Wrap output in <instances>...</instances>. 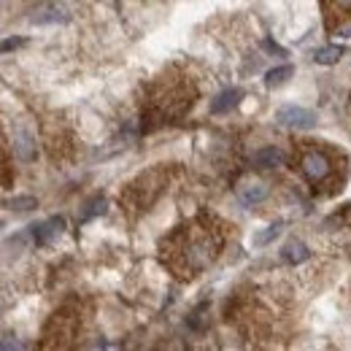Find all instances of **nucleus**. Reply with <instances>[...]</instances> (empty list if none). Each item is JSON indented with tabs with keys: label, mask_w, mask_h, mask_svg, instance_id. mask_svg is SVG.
I'll return each instance as SVG.
<instances>
[{
	"label": "nucleus",
	"mask_w": 351,
	"mask_h": 351,
	"mask_svg": "<svg viewBox=\"0 0 351 351\" xmlns=\"http://www.w3.org/2000/svg\"><path fill=\"white\" fill-rule=\"evenodd\" d=\"M295 73V68L292 65H281V68H273V71H267V76H265V84L267 87H278V84H284L289 76Z\"/></svg>",
	"instance_id": "obj_14"
},
{
	"label": "nucleus",
	"mask_w": 351,
	"mask_h": 351,
	"mask_svg": "<svg viewBox=\"0 0 351 351\" xmlns=\"http://www.w3.org/2000/svg\"><path fill=\"white\" fill-rule=\"evenodd\" d=\"M197 97V87L189 76H160L152 87V100L143 108V119L152 122V128L184 117Z\"/></svg>",
	"instance_id": "obj_2"
},
{
	"label": "nucleus",
	"mask_w": 351,
	"mask_h": 351,
	"mask_svg": "<svg viewBox=\"0 0 351 351\" xmlns=\"http://www.w3.org/2000/svg\"><path fill=\"white\" fill-rule=\"evenodd\" d=\"M298 168L308 178L311 186H324L335 176V157L330 149L303 141L300 152H298Z\"/></svg>",
	"instance_id": "obj_3"
},
{
	"label": "nucleus",
	"mask_w": 351,
	"mask_h": 351,
	"mask_svg": "<svg viewBox=\"0 0 351 351\" xmlns=\"http://www.w3.org/2000/svg\"><path fill=\"white\" fill-rule=\"evenodd\" d=\"M343 54H346L343 46H322V49L313 51V62H319V65H335Z\"/></svg>",
	"instance_id": "obj_9"
},
{
	"label": "nucleus",
	"mask_w": 351,
	"mask_h": 351,
	"mask_svg": "<svg viewBox=\"0 0 351 351\" xmlns=\"http://www.w3.org/2000/svg\"><path fill=\"white\" fill-rule=\"evenodd\" d=\"M254 160H257V165H263V168H276V165H284L287 154H284L281 149L267 146V149H263V152H257V154H254Z\"/></svg>",
	"instance_id": "obj_10"
},
{
	"label": "nucleus",
	"mask_w": 351,
	"mask_h": 351,
	"mask_svg": "<svg viewBox=\"0 0 351 351\" xmlns=\"http://www.w3.org/2000/svg\"><path fill=\"white\" fill-rule=\"evenodd\" d=\"M241 200L246 203V206H257V203H263L265 197H267V186L263 184H249V186H241Z\"/></svg>",
	"instance_id": "obj_12"
},
{
	"label": "nucleus",
	"mask_w": 351,
	"mask_h": 351,
	"mask_svg": "<svg viewBox=\"0 0 351 351\" xmlns=\"http://www.w3.org/2000/svg\"><path fill=\"white\" fill-rule=\"evenodd\" d=\"M36 206H38L36 197H14V200L8 203L11 211H30V208H36Z\"/></svg>",
	"instance_id": "obj_16"
},
{
	"label": "nucleus",
	"mask_w": 351,
	"mask_h": 351,
	"mask_svg": "<svg viewBox=\"0 0 351 351\" xmlns=\"http://www.w3.org/2000/svg\"><path fill=\"white\" fill-rule=\"evenodd\" d=\"M265 49H267V51H276V54H284V49H278V46L270 44V41H265Z\"/></svg>",
	"instance_id": "obj_18"
},
{
	"label": "nucleus",
	"mask_w": 351,
	"mask_h": 351,
	"mask_svg": "<svg viewBox=\"0 0 351 351\" xmlns=\"http://www.w3.org/2000/svg\"><path fill=\"white\" fill-rule=\"evenodd\" d=\"M322 8H324V16H327L330 27L335 22L341 25L346 16H351V0H322Z\"/></svg>",
	"instance_id": "obj_6"
},
{
	"label": "nucleus",
	"mask_w": 351,
	"mask_h": 351,
	"mask_svg": "<svg viewBox=\"0 0 351 351\" xmlns=\"http://www.w3.org/2000/svg\"><path fill=\"white\" fill-rule=\"evenodd\" d=\"M276 122L287 125V128H313L316 125V114L300 108V106H284L276 111Z\"/></svg>",
	"instance_id": "obj_5"
},
{
	"label": "nucleus",
	"mask_w": 351,
	"mask_h": 351,
	"mask_svg": "<svg viewBox=\"0 0 351 351\" xmlns=\"http://www.w3.org/2000/svg\"><path fill=\"white\" fill-rule=\"evenodd\" d=\"M308 257H311V252H308L306 243H300V241H289V243L281 249V260L287 265H300V263H306Z\"/></svg>",
	"instance_id": "obj_7"
},
{
	"label": "nucleus",
	"mask_w": 351,
	"mask_h": 351,
	"mask_svg": "<svg viewBox=\"0 0 351 351\" xmlns=\"http://www.w3.org/2000/svg\"><path fill=\"white\" fill-rule=\"evenodd\" d=\"M278 232H281V221H276V224L265 227L263 232H257V235H254V241H252V246H254V249H265L267 243H273V241L278 238Z\"/></svg>",
	"instance_id": "obj_13"
},
{
	"label": "nucleus",
	"mask_w": 351,
	"mask_h": 351,
	"mask_svg": "<svg viewBox=\"0 0 351 351\" xmlns=\"http://www.w3.org/2000/svg\"><path fill=\"white\" fill-rule=\"evenodd\" d=\"M241 97H243V92H241V89H224L219 97L211 103V111H214V114H224V111L235 108Z\"/></svg>",
	"instance_id": "obj_8"
},
{
	"label": "nucleus",
	"mask_w": 351,
	"mask_h": 351,
	"mask_svg": "<svg viewBox=\"0 0 351 351\" xmlns=\"http://www.w3.org/2000/svg\"><path fill=\"white\" fill-rule=\"evenodd\" d=\"M87 208L89 211L87 214H82V221H87V219H92V217H97V214H103V211H106V200H103V197H97L95 203H89Z\"/></svg>",
	"instance_id": "obj_17"
},
{
	"label": "nucleus",
	"mask_w": 351,
	"mask_h": 351,
	"mask_svg": "<svg viewBox=\"0 0 351 351\" xmlns=\"http://www.w3.org/2000/svg\"><path fill=\"white\" fill-rule=\"evenodd\" d=\"M162 178H165V168H154L149 173L138 176L130 186L125 189V195L119 200H125V206L130 211H146L157 200V195L162 192V186H165Z\"/></svg>",
	"instance_id": "obj_4"
},
{
	"label": "nucleus",
	"mask_w": 351,
	"mask_h": 351,
	"mask_svg": "<svg viewBox=\"0 0 351 351\" xmlns=\"http://www.w3.org/2000/svg\"><path fill=\"white\" fill-rule=\"evenodd\" d=\"M14 149L22 160H36V146H33V138L30 135H16L14 138Z\"/></svg>",
	"instance_id": "obj_15"
},
{
	"label": "nucleus",
	"mask_w": 351,
	"mask_h": 351,
	"mask_svg": "<svg viewBox=\"0 0 351 351\" xmlns=\"http://www.w3.org/2000/svg\"><path fill=\"white\" fill-rule=\"evenodd\" d=\"M224 241H227V227L211 214H200L178 224L160 243L162 265H168L178 278H192L208 265H214L224 249Z\"/></svg>",
	"instance_id": "obj_1"
},
{
	"label": "nucleus",
	"mask_w": 351,
	"mask_h": 351,
	"mask_svg": "<svg viewBox=\"0 0 351 351\" xmlns=\"http://www.w3.org/2000/svg\"><path fill=\"white\" fill-rule=\"evenodd\" d=\"M62 224H65L62 219H51V221H46V224H36V227H30V230H33L36 243H46L51 235H57V232L62 230Z\"/></svg>",
	"instance_id": "obj_11"
}]
</instances>
